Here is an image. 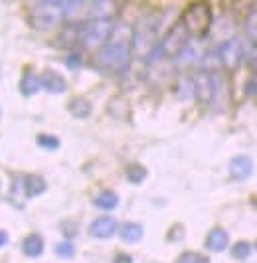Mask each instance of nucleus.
I'll return each mask as SVG.
<instances>
[{"label": "nucleus", "instance_id": "nucleus-31", "mask_svg": "<svg viewBox=\"0 0 257 263\" xmlns=\"http://www.w3.org/2000/svg\"><path fill=\"white\" fill-rule=\"evenodd\" d=\"M6 241H8V236H6L4 232H0V248H2V246H4Z\"/></svg>", "mask_w": 257, "mask_h": 263}, {"label": "nucleus", "instance_id": "nucleus-27", "mask_svg": "<svg viewBox=\"0 0 257 263\" xmlns=\"http://www.w3.org/2000/svg\"><path fill=\"white\" fill-rule=\"evenodd\" d=\"M245 95H247V97H249V95H251V97H255L257 95V81L255 79H251V81H247V83H245Z\"/></svg>", "mask_w": 257, "mask_h": 263}, {"label": "nucleus", "instance_id": "nucleus-21", "mask_svg": "<svg viewBox=\"0 0 257 263\" xmlns=\"http://www.w3.org/2000/svg\"><path fill=\"white\" fill-rule=\"evenodd\" d=\"M245 32L257 44V10H253V12L247 16V20H245Z\"/></svg>", "mask_w": 257, "mask_h": 263}, {"label": "nucleus", "instance_id": "nucleus-12", "mask_svg": "<svg viewBox=\"0 0 257 263\" xmlns=\"http://www.w3.org/2000/svg\"><path fill=\"white\" fill-rule=\"evenodd\" d=\"M253 171V162L249 160L247 157H235L231 158L230 162V172L233 178H237V180H245L249 174Z\"/></svg>", "mask_w": 257, "mask_h": 263}, {"label": "nucleus", "instance_id": "nucleus-20", "mask_svg": "<svg viewBox=\"0 0 257 263\" xmlns=\"http://www.w3.org/2000/svg\"><path fill=\"white\" fill-rule=\"evenodd\" d=\"M127 178L131 182L139 184V182H142V180L146 178V168L141 166V164H131L127 168Z\"/></svg>", "mask_w": 257, "mask_h": 263}, {"label": "nucleus", "instance_id": "nucleus-23", "mask_svg": "<svg viewBox=\"0 0 257 263\" xmlns=\"http://www.w3.org/2000/svg\"><path fill=\"white\" fill-rule=\"evenodd\" d=\"M249 243L247 241H237L235 246H233V250H231V255L235 257V259H245V257H249Z\"/></svg>", "mask_w": 257, "mask_h": 263}, {"label": "nucleus", "instance_id": "nucleus-24", "mask_svg": "<svg viewBox=\"0 0 257 263\" xmlns=\"http://www.w3.org/2000/svg\"><path fill=\"white\" fill-rule=\"evenodd\" d=\"M56 253H58L60 257H71V255L76 253V248H74L71 241H62V243L56 246Z\"/></svg>", "mask_w": 257, "mask_h": 263}, {"label": "nucleus", "instance_id": "nucleus-19", "mask_svg": "<svg viewBox=\"0 0 257 263\" xmlns=\"http://www.w3.org/2000/svg\"><path fill=\"white\" fill-rule=\"evenodd\" d=\"M176 93H178L180 99H188L190 95H194V81L186 76H182L176 83Z\"/></svg>", "mask_w": 257, "mask_h": 263}, {"label": "nucleus", "instance_id": "nucleus-26", "mask_svg": "<svg viewBox=\"0 0 257 263\" xmlns=\"http://www.w3.org/2000/svg\"><path fill=\"white\" fill-rule=\"evenodd\" d=\"M247 62H249V67L257 73V44L249 50V53H247Z\"/></svg>", "mask_w": 257, "mask_h": 263}, {"label": "nucleus", "instance_id": "nucleus-28", "mask_svg": "<svg viewBox=\"0 0 257 263\" xmlns=\"http://www.w3.org/2000/svg\"><path fill=\"white\" fill-rule=\"evenodd\" d=\"M65 64L71 67V69H76L77 66H79V53H71V55H67V60H65Z\"/></svg>", "mask_w": 257, "mask_h": 263}, {"label": "nucleus", "instance_id": "nucleus-4", "mask_svg": "<svg viewBox=\"0 0 257 263\" xmlns=\"http://www.w3.org/2000/svg\"><path fill=\"white\" fill-rule=\"evenodd\" d=\"M158 30H160V18L153 14L142 18L137 24L131 40V50L139 53V55H149L156 48V38H158Z\"/></svg>", "mask_w": 257, "mask_h": 263}, {"label": "nucleus", "instance_id": "nucleus-7", "mask_svg": "<svg viewBox=\"0 0 257 263\" xmlns=\"http://www.w3.org/2000/svg\"><path fill=\"white\" fill-rule=\"evenodd\" d=\"M194 81V95L198 97L200 103H212L214 97H216V78L212 71H206V69H200L196 73Z\"/></svg>", "mask_w": 257, "mask_h": 263}, {"label": "nucleus", "instance_id": "nucleus-1", "mask_svg": "<svg viewBox=\"0 0 257 263\" xmlns=\"http://www.w3.org/2000/svg\"><path fill=\"white\" fill-rule=\"evenodd\" d=\"M109 40L111 42H107L97 52L95 64L107 71H123L131 62V40H133V36H128V38H113L111 36Z\"/></svg>", "mask_w": 257, "mask_h": 263}, {"label": "nucleus", "instance_id": "nucleus-6", "mask_svg": "<svg viewBox=\"0 0 257 263\" xmlns=\"http://www.w3.org/2000/svg\"><path fill=\"white\" fill-rule=\"evenodd\" d=\"M182 26L190 36H204L212 26V10L206 2H194L182 16Z\"/></svg>", "mask_w": 257, "mask_h": 263}, {"label": "nucleus", "instance_id": "nucleus-14", "mask_svg": "<svg viewBox=\"0 0 257 263\" xmlns=\"http://www.w3.org/2000/svg\"><path fill=\"white\" fill-rule=\"evenodd\" d=\"M119 236H121L123 241H127V243H137V241L142 237V226L133 224V222L123 224L121 226V230H119Z\"/></svg>", "mask_w": 257, "mask_h": 263}, {"label": "nucleus", "instance_id": "nucleus-3", "mask_svg": "<svg viewBox=\"0 0 257 263\" xmlns=\"http://www.w3.org/2000/svg\"><path fill=\"white\" fill-rule=\"evenodd\" d=\"M113 20L107 16H99L87 22H79V44L85 48H101L113 34Z\"/></svg>", "mask_w": 257, "mask_h": 263}, {"label": "nucleus", "instance_id": "nucleus-30", "mask_svg": "<svg viewBox=\"0 0 257 263\" xmlns=\"http://www.w3.org/2000/svg\"><path fill=\"white\" fill-rule=\"evenodd\" d=\"M115 263H133V257L127 255V253H121V255L115 257Z\"/></svg>", "mask_w": 257, "mask_h": 263}, {"label": "nucleus", "instance_id": "nucleus-29", "mask_svg": "<svg viewBox=\"0 0 257 263\" xmlns=\"http://www.w3.org/2000/svg\"><path fill=\"white\" fill-rule=\"evenodd\" d=\"M182 236H184V230H182V226H176V228H174V230L168 234V237H170L172 241H174V239H178V237H182Z\"/></svg>", "mask_w": 257, "mask_h": 263}, {"label": "nucleus", "instance_id": "nucleus-32", "mask_svg": "<svg viewBox=\"0 0 257 263\" xmlns=\"http://www.w3.org/2000/svg\"><path fill=\"white\" fill-rule=\"evenodd\" d=\"M253 206H255V210H257V200H253Z\"/></svg>", "mask_w": 257, "mask_h": 263}, {"label": "nucleus", "instance_id": "nucleus-8", "mask_svg": "<svg viewBox=\"0 0 257 263\" xmlns=\"http://www.w3.org/2000/svg\"><path fill=\"white\" fill-rule=\"evenodd\" d=\"M216 55H218V62L222 66L226 67V69H230V71H233V69L240 67L244 52H242V46H240L237 40H226L224 44H219Z\"/></svg>", "mask_w": 257, "mask_h": 263}, {"label": "nucleus", "instance_id": "nucleus-13", "mask_svg": "<svg viewBox=\"0 0 257 263\" xmlns=\"http://www.w3.org/2000/svg\"><path fill=\"white\" fill-rule=\"evenodd\" d=\"M46 188H48L46 180L42 176H38V174H28V176H24V190L30 198L40 196Z\"/></svg>", "mask_w": 257, "mask_h": 263}, {"label": "nucleus", "instance_id": "nucleus-18", "mask_svg": "<svg viewBox=\"0 0 257 263\" xmlns=\"http://www.w3.org/2000/svg\"><path fill=\"white\" fill-rule=\"evenodd\" d=\"M117 204H119V198L111 190H105V192H101L99 196L95 198V206L101 208V210H113Z\"/></svg>", "mask_w": 257, "mask_h": 263}, {"label": "nucleus", "instance_id": "nucleus-2", "mask_svg": "<svg viewBox=\"0 0 257 263\" xmlns=\"http://www.w3.org/2000/svg\"><path fill=\"white\" fill-rule=\"evenodd\" d=\"M83 2H77V0H42V2H34L32 6V18L40 28H50L53 26L60 18L69 16L76 10L81 8Z\"/></svg>", "mask_w": 257, "mask_h": 263}, {"label": "nucleus", "instance_id": "nucleus-10", "mask_svg": "<svg viewBox=\"0 0 257 263\" xmlns=\"http://www.w3.org/2000/svg\"><path fill=\"white\" fill-rule=\"evenodd\" d=\"M40 83H42V87H46L50 93H64L67 89V85H65V79L58 73V71H44L42 73V78H40Z\"/></svg>", "mask_w": 257, "mask_h": 263}, {"label": "nucleus", "instance_id": "nucleus-25", "mask_svg": "<svg viewBox=\"0 0 257 263\" xmlns=\"http://www.w3.org/2000/svg\"><path fill=\"white\" fill-rule=\"evenodd\" d=\"M38 145L44 146V148H50V151H53V148H58L60 146V141L56 139V137H50V135H38Z\"/></svg>", "mask_w": 257, "mask_h": 263}, {"label": "nucleus", "instance_id": "nucleus-17", "mask_svg": "<svg viewBox=\"0 0 257 263\" xmlns=\"http://www.w3.org/2000/svg\"><path fill=\"white\" fill-rule=\"evenodd\" d=\"M69 113L77 119H85L91 115V103L87 99H83V97H76V99H71V103H69Z\"/></svg>", "mask_w": 257, "mask_h": 263}, {"label": "nucleus", "instance_id": "nucleus-22", "mask_svg": "<svg viewBox=\"0 0 257 263\" xmlns=\"http://www.w3.org/2000/svg\"><path fill=\"white\" fill-rule=\"evenodd\" d=\"M176 263H210V261H208L206 255H200V253H196V251H186V253L180 255Z\"/></svg>", "mask_w": 257, "mask_h": 263}, {"label": "nucleus", "instance_id": "nucleus-9", "mask_svg": "<svg viewBox=\"0 0 257 263\" xmlns=\"http://www.w3.org/2000/svg\"><path fill=\"white\" fill-rule=\"evenodd\" d=\"M91 236L99 237V239H107L117 232V222L111 216H101L97 220H93V224L89 228Z\"/></svg>", "mask_w": 257, "mask_h": 263}, {"label": "nucleus", "instance_id": "nucleus-16", "mask_svg": "<svg viewBox=\"0 0 257 263\" xmlns=\"http://www.w3.org/2000/svg\"><path fill=\"white\" fill-rule=\"evenodd\" d=\"M42 83H40V78L34 73V71H26L24 78H22V83H20V91L24 95H34V93L40 91Z\"/></svg>", "mask_w": 257, "mask_h": 263}, {"label": "nucleus", "instance_id": "nucleus-11", "mask_svg": "<svg viewBox=\"0 0 257 263\" xmlns=\"http://www.w3.org/2000/svg\"><path fill=\"white\" fill-rule=\"evenodd\" d=\"M228 241H230V237H228V232L226 230H222V228H214L208 237H206V246H208V250L210 251H224L228 248Z\"/></svg>", "mask_w": 257, "mask_h": 263}, {"label": "nucleus", "instance_id": "nucleus-5", "mask_svg": "<svg viewBox=\"0 0 257 263\" xmlns=\"http://www.w3.org/2000/svg\"><path fill=\"white\" fill-rule=\"evenodd\" d=\"M188 40H190V34L186 32V28L182 26V22L174 24L167 32L162 42L149 53V60H154V58H164V60L167 58H178L180 53L188 48Z\"/></svg>", "mask_w": 257, "mask_h": 263}, {"label": "nucleus", "instance_id": "nucleus-15", "mask_svg": "<svg viewBox=\"0 0 257 263\" xmlns=\"http://www.w3.org/2000/svg\"><path fill=\"white\" fill-rule=\"evenodd\" d=\"M22 251L28 257H38L44 251V239L40 236H28L22 241Z\"/></svg>", "mask_w": 257, "mask_h": 263}]
</instances>
